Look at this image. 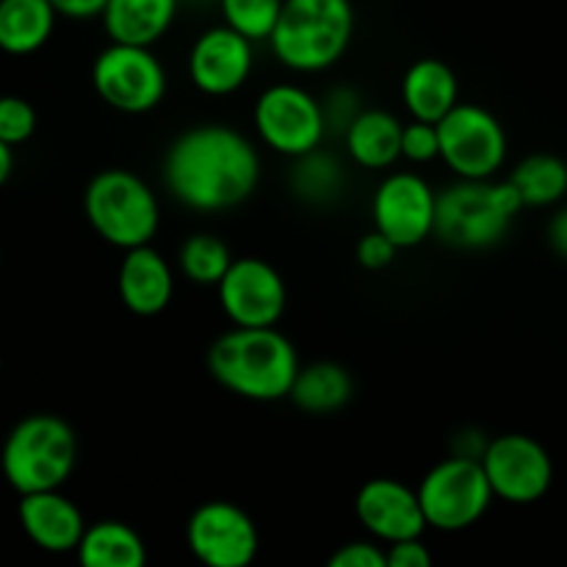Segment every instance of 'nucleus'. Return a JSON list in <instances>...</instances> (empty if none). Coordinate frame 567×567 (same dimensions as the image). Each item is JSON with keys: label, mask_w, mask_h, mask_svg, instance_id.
<instances>
[{"label": "nucleus", "mask_w": 567, "mask_h": 567, "mask_svg": "<svg viewBox=\"0 0 567 567\" xmlns=\"http://www.w3.org/2000/svg\"><path fill=\"white\" fill-rule=\"evenodd\" d=\"M354 515L374 540L388 543V546L419 540L426 532L415 487L391 476H377L360 487L354 496Z\"/></svg>", "instance_id": "nucleus-16"}, {"label": "nucleus", "mask_w": 567, "mask_h": 567, "mask_svg": "<svg viewBox=\"0 0 567 567\" xmlns=\"http://www.w3.org/2000/svg\"><path fill=\"white\" fill-rule=\"evenodd\" d=\"M548 244L559 258L567 260V208L557 210L548 221Z\"/></svg>", "instance_id": "nucleus-36"}, {"label": "nucleus", "mask_w": 567, "mask_h": 567, "mask_svg": "<svg viewBox=\"0 0 567 567\" xmlns=\"http://www.w3.org/2000/svg\"><path fill=\"white\" fill-rule=\"evenodd\" d=\"M352 393V374H349L341 363L316 360V363L299 365L291 391H288V399H291L302 413L330 415L347 408Z\"/></svg>", "instance_id": "nucleus-23"}, {"label": "nucleus", "mask_w": 567, "mask_h": 567, "mask_svg": "<svg viewBox=\"0 0 567 567\" xmlns=\"http://www.w3.org/2000/svg\"><path fill=\"white\" fill-rule=\"evenodd\" d=\"M92 89L109 109L142 116L164 103L169 78L153 48L111 42L94 59Z\"/></svg>", "instance_id": "nucleus-9"}, {"label": "nucleus", "mask_w": 567, "mask_h": 567, "mask_svg": "<svg viewBox=\"0 0 567 567\" xmlns=\"http://www.w3.org/2000/svg\"><path fill=\"white\" fill-rule=\"evenodd\" d=\"M352 37V0H282L269 48L286 70L319 75L347 55Z\"/></svg>", "instance_id": "nucleus-3"}, {"label": "nucleus", "mask_w": 567, "mask_h": 567, "mask_svg": "<svg viewBox=\"0 0 567 567\" xmlns=\"http://www.w3.org/2000/svg\"><path fill=\"white\" fill-rule=\"evenodd\" d=\"M78 463V435L53 413L25 415L11 426L0 449V471L20 496L61 491Z\"/></svg>", "instance_id": "nucleus-4"}, {"label": "nucleus", "mask_w": 567, "mask_h": 567, "mask_svg": "<svg viewBox=\"0 0 567 567\" xmlns=\"http://www.w3.org/2000/svg\"><path fill=\"white\" fill-rule=\"evenodd\" d=\"M524 210L507 181H457L437 192L435 233L446 247L480 252L496 247Z\"/></svg>", "instance_id": "nucleus-5"}, {"label": "nucleus", "mask_w": 567, "mask_h": 567, "mask_svg": "<svg viewBox=\"0 0 567 567\" xmlns=\"http://www.w3.org/2000/svg\"><path fill=\"white\" fill-rule=\"evenodd\" d=\"M319 103H321V114H324L327 133H336V136H343V133H347V127L354 122V116L363 111L358 92L349 86L330 89V92H327V97L319 100Z\"/></svg>", "instance_id": "nucleus-30"}, {"label": "nucleus", "mask_w": 567, "mask_h": 567, "mask_svg": "<svg viewBox=\"0 0 567 567\" xmlns=\"http://www.w3.org/2000/svg\"><path fill=\"white\" fill-rule=\"evenodd\" d=\"M252 125L266 147L291 161L319 150L327 138L319 97L297 83L266 86L255 100Z\"/></svg>", "instance_id": "nucleus-10"}, {"label": "nucleus", "mask_w": 567, "mask_h": 567, "mask_svg": "<svg viewBox=\"0 0 567 567\" xmlns=\"http://www.w3.org/2000/svg\"><path fill=\"white\" fill-rule=\"evenodd\" d=\"M83 214L111 247H147L161 227V205L150 183L131 169H103L83 192Z\"/></svg>", "instance_id": "nucleus-6"}, {"label": "nucleus", "mask_w": 567, "mask_h": 567, "mask_svg": "<svg viewBox=\"0 0 567 567\" xmlns=\"http://www.w3.org/2000/svg\"><path fill=\"white\" fill-rule=\"evenodd\" d=\"M507 183L515 188L524 208H548L567 194V164L551 153L526 155Z\"/></svg>", "instance_id": "nucleus-25"}, {"label": "nucleus", "mask_w": 567, "mask_h": 567, "mask_svg": "<svg viewBox=\"0 0 567 567\" xmlns=\"http://www.w3.org/2000/svg\"><path fill=\"white\" fill-rule=\"evenodd\" d=\"M347 186V169L341 161L327 150H313L293 161L291 169V192L308 205H330L336 203Z\"/></svg>", "instance_id": "nucleus-26"}, {"label": "nucleus", "mask_w": 567, "mask_h": 567, "mask_svg": "<svg viewBox=\"0 0 567 567\" xmlns=\"http://www.w3.org/2000/svg\"><path fill=\"white\" fill-rule=\"evenodd\" d=\"M354 255H358V264L363 266V269L382 271V269H388L393 260H396L399 249L393 247V244L388 241L385 236H380L377 230H371V233H365L363 238H360Z\"/></svg>", "instance_id": "nucleus-33"}, {"label": "nucleus", "mask_w": 567, "mask_h": 567, "mask_svg": "<svg viewBox=\"0 0 567 567\" xmlns=\"http://www.w3.org/2000/svg\"><path fill=\"white\" fill-rule=\"evenodd\" d=\"M186 546L203 567H252L260 554V532L247 509L216 498L188 515Z\"/></svg>", "instance_id": "nucleus-11"}, {"label": "nucleus", "mask_w": 567, "mask_h": 567, "mask_svg": "<svg viewBox=\"0 0 567 567\" xmlns=\"http://www.w3.org/2000/svg\"><path fill=\"white\" fill-rule=\"evenodd\" d=\"M426 529L463 532L485 518L493 491L480 460L446 457L432 465L415 487Z\"/></svg>", "instance_id": "nucleus-7"}, {"label": "nucleus", "mask_w": 567, "mask_h": 567, "mask_svg": "<svg viewBox=\"0 0 567 567\" xmlns=\"http://www.w3.org/2000/svg\"><path fill=\"white\" fill-rule=\"evenodd\" d=\"M441 161L457 181H493L507 161V131L496 114L476 103H457L437 122Z\"/></svg>", "instance_id": "nucleus-8"}, {"label": "nucleus", "mask_w": 567, "mask_h": 567, "mask_svg": "<svg viewBox=\"0 0 567 567\" xmlns=\"http://www.w3.org/2000/svg\"><path fill=\"white\" fill-rule=\"evenodd\" d=\"M255 70V44L227 25H210L188 50V78L208 97L241 92Z\"/></svg>", "instance_id": "nucleus-15"}, {"label": "nucleus", "mask_w": 567, "mask_h": 567, "mask_svg": "<svg viewBox=\"0 0 567 567\" xmlns=\"http://www.w3.org/2000/svg\"><path fill=\"white\" fill-rule=\"evenodd\" d=\"M53 11L66 20H94L103 14L105 0H48Z\"/></svg>", "instance_id": "nucleus-35"}, {"label": "nucleus", "mask_w": 567, "mask_h": 567, "mask_svg": "<svg viewBox=\"0 0 567 567\" xmlns=\"http://www.w3.org/2000/svg\"><path fill=\"white\" fill-rule=\"evenodd\" d=\"M260 153L252 138L225 122L186 127L166 147V192L197 214H225L255 194L260 183Z\"/></svg>", "instance_id": "nucleus-1"}, {"label": "nucleus", "mask_w": 567, "mask_h": 567, "mask_svg": "<svg viewBox=\"0 0 567 567\" xmlns=\"http://www.w3.org/2000/svg\"><path fill=\"white\" fill-rule=\"evenodd\" d=\"M493 498L509 504H535L554 482V463L540 441L520 432L487 441L480 460Z\"/></svg>", "instance_id": "nucleus-13"}, {"label": "nucleus", "mask_w": 567, "mask_h": 567, "mask_svg": "<svg viewBox=\"0 0 567 567\" xmlns=\"http://www.w3.org/2000/svg\"><path fill=\"white\" fill-rule=\"evenodd\" d=\"M181 0H105L100 14L114 44L153 48L175 25Z\"/></svg>", "instance_id": "nucleus-19"}, {"label": "nucleus", "mask_w": 567, "mask_h": 567, "mask_svg": "<svg viewBox=\"0 0 567 567\" xmlns=\"http://www.w3.org/2000/svg\"><path fill=\"white\" fill-rule=\"evenodd\" d=\"M116 291L122 305L133 316L153 319L172 305L175 297V271L172 264L153 247L127 249L116 271Z\"/></svg>", "instance_id": "nucleus-18"}, {"label": "nucleus", "mask_w": 567, "mask_h": 567, "mask_svg": "<svg viewBox=\"0 0 567 567\" xmlns=\"http://www.w3.org/2000/svg\"><path fill=\"white\" fill-rule=\"evenodd\" d=\"M460 103L457 72L441 59H421L402 78V105L413 122L437 125Z\"/></svg>", "instance_id": "nucleus-20"}, {"label": "nucleus", "mask_w": 567, "mask_h": 567, "mask_svg": "<svg viewBox=\"0 0 567 567\" xmlns=\"http://www.w3.org/2000/svg\"><path fill=\"white\" fill-rule=\"evenodd\" d=\"M297 347L277 327L227 330L210 343L208 371L225 391L247 402L288 399L299 371Z\"/></svg>", "instance_id": "nucleus-2"}, {"label": "nucleus", "mask_w": 567, "mask_h": 567, "mask_svg": "<svg viewBox=\"0 0 567 567\" xmlns=\"http://www.w3.org/2000/svg\"><path fill=\"white\" fill-rule=\"evenodd\" d=\"M402 120L385 109H363L343 133L352 164L369 172H385L402 158Z\"/></svg>", "instance_id": "nucleus-21"}, {"label": "nucleus", "mask_w": 567, "mask_h": 567, "mask_svg": "<svg viewBox=\"0 0 567 567\" xmlns=\"http://www.w3.org/2000/svg\"><path fill=\"white\" fill-rule=\"evenodd\" d=\"M181 3H197V6H208V3H216V0H181Z\"/></svg>", "instance_id": "nucleus-38"}, {"label": "nucleus", "mask_w": 567, "mask_h": 567, "mask_svg": "<svg viewBox=\"0 0 567 567\" xmlns=\"http://www.w3.org/2000/svg\"><path fill=\"white\" fill-rule=\"evenodd\" d=\"M216 6H219L221 25L252 44L269 42L282 11V0H216Z\"/></svg>", "instance_id": "nucleus-28"}, {"label": "nucleus", "mask_w": 567, "mask_h": 567, "mask_svg": "<svg viewBox=\"0 0 567 567\" xmlns=\"http://www.w3.org/2000/svg\"><path fill=\"white\" fill-rule=\"evenodd\" d=\"M324 567H385V548L371 540L343 543L330 554Z\"/></svg>", "instance_id": "nucleus-32"}, {"label": "nucleus", "mask_w": 567, "mask_h": 567, "mask_svg": "<svg viewBox=\"0 0 567 567\" xmlns=\"http://www.w3.org/2000/svg\"><path fill=\"white\" fill-rule=\"evenodd\" d=\"M11 172H14V150L6 147V144H0V188L9 183Z\"/></svg>", "instance_id": "nucleus-37"}, {"label": "nucleus", "mask_w": 567, "mask_h": 567, "mask_svg": "<svg viewBox=\"0 0 567 567\" xmlns=\"http://www.w3.org/2000/svg\"><path fill=\"white\" fill-rule=\"evenodd\" d=\"M402 158L410 164H432L441 158L437 127L426 122H408L402 127Z\"/></svg>", "instance_id": "nucleus-31"}, {"label": "nucleus", "mask_w": 567, "mask_h": 567, "mask_svg": "<svg viewBox=\"0 0 567 567\" xmlns=\"http://www.w3.org/2000/svg\"><path fill=\"white\" fill-rule=\"evenodd\" d=\"M17 518L28 540L48 554H75L89 526L83 509L61 491L20 496Z\"/></svg>", "instance_id": "nucleus-17"}, {"label": "nucleus", "mask_w": 567, "mask_h": 567, "mask_svg": "<svg viewBox=\"0 0 567 567\" xmlns=\"http://www.w3.org/2000/svg\"><path fill=\"white\" fill-rule=\"evenodd\" d=\"M385 567H435V563H432V551L426 548V543L419 537V540H404L388 546Z\"/></svg>", "instance_id": "nucleus-34"}, {"label": "nucleus", "mask_w": 567, "mask_h": 567, "mask_svg": "<svg viewBox=\"0 0 567 567\" xmlns=\"http://www.w3.org/2000/svg\"><path fill=\"white\" fill-rule=\"evenodd\" d=\"M437 192L415 172H393L371 197L374 230L396 249H413L435 233Z\"/></svg>", "instance_id": "nucleus-14"}, {"label": "nucleus", "mask_w": 567, "mask_h": 567, "mask_svg": "<svg viewBox=\"0 0 567 567\" xmlns=\"http://www.w3.org/2000/svg\"><path fill=\"white\" fill-rule=\"evenodd\" d=\"M39 116L28 100L17 94H3L0 97V144L6 147H20L37 133Z\"/></svg>", "instance_id": "nucleus-29"}, {"label": "nucleus", "mask_w": 567, "mask_h": 567, "mask_svg": "<svg viewBox=\"0 0 567 567\" xmlns=\"http://www.w3.org/2000/svg\"><path fill=\"white\" fill-rule=\"evenodd\" d=\"M216 293L221 313L236 330H271L286 316V280L264 258H233Z\"/></svg>", "instance_id": "nucleus-12"}, {"label": "nucleus", "mask_w": 567, "mask_h": 567, "mask_svg": "<svg viewBox=\"0 0 567 567\" xmlns=\"http://www.w3.org/2000/svg\"><path fill=\"white\" fill-rule=\"evenodd\" d=\"M78 567H147V546L125 520L89 524L75 548Z\"/></svg>", "instance_id": "nucleus-22"}, {"label": "nucleus", "mask_w": 567, "mask_h": 567, "mask_svg": "<svg viewBox=\"0 0 567 567\" xmlns=\"http://www.w3.org/2000/svg\"><path fill=\"white\" fill-rule=\"evenodd\" d=\"M59 14L48 0H0V50L33 55L50 42Z\"/></svg>", "instance_id": "nucleus-24"}, {"label": "nucleus", "mask_w": 567, "mask_h": 567, "mask_svg": "<svg viewBox=\"0 0 567 567\" xmlns=\"http://www.w3.org/2000/svg\"><path fill=\"white\" fill-rule=\"evenodd\" d=\"M230 264V247L216 233H192L177 252V266L194 286H219Z\"/></svg>", "instance_id": "nucleus-27"}]
</instances>
